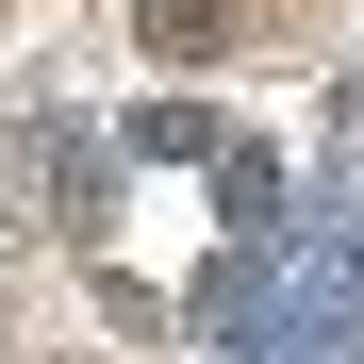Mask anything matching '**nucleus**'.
<instances>
[{
  "label": "nucleus",
  "mask_w": 364,
  "mask_h": 364,
  "mask_svg": "<svg viewBox=\"0 0 364 364\" xmlns=\"http://www.w3.org/2000/svg\"><path fill=\"white\" fill-rule=\"evenodd\" d=\"M133 33H149V50H215V33H232V0H133Z\"/></svg>",
  "instance_id": "nucleus-1"
}]
</instances>
